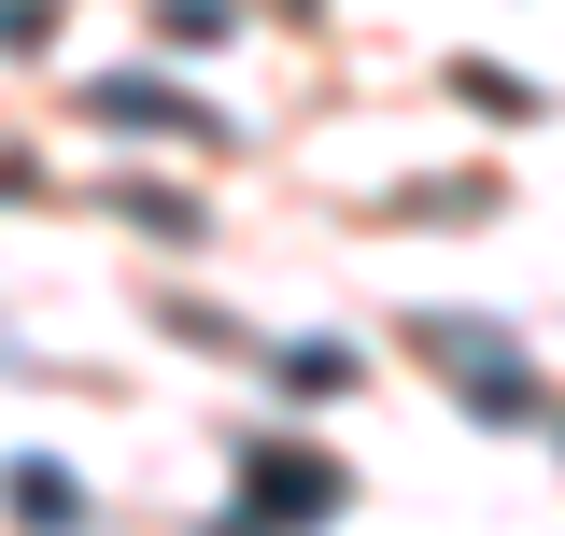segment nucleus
Instances as JSON below:
<instances>
[{"instance_id": "1", "label": "nucleus", "mask_w": 565, "mask_h": 536, "mask_svg": "<svg viewBox=\"0 0 565 536\" xmlns=\"http://www.w3.org/2000/svg\"><path fill=\"white\" fill-rule=\"evenodd\" d=\"M255 508H340V480H326V467H282V452H269V467H255Z\"/></svg>"}]
</instances>
